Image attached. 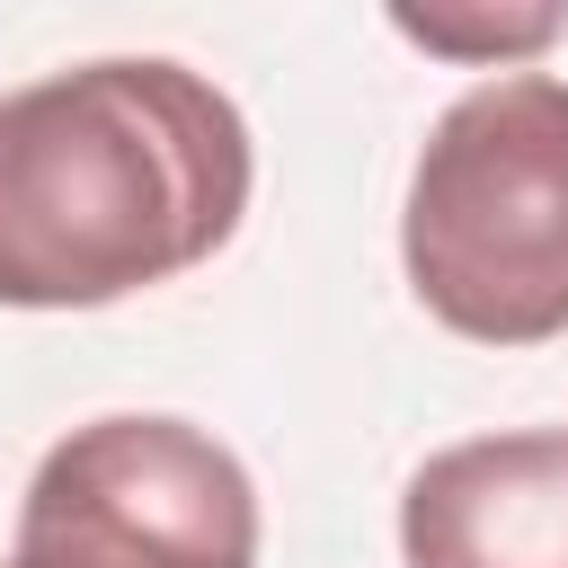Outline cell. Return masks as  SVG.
<instances>
[{
    "mask_svg": "<svg viewBox=\"0 0 568 568\" xmlns=\"http://www.w3.org/2000/svg\"><path fill=\"white\" fill-rule=\"evenodd\" d=\"M240 106L160 53L0 89V302L98 311L204 266L248 213Z\"/></svg>",
    "mask_w": 568,
    "mask_h": 568,
    "instance_id": "obj_1",
    "label": "cell"
},
{
    "mask_svg": "<svg viewBox=\"0 0 568 568\" xmlns=\"http://www.w3.org/2000/svg\"><path fill=\"white\" fill-rule=\"evenodd\" d=\"M399 266L470 346L568 337V80L497 71L426 124Z\"/></svg>",
    "mask_w": 568,
    "mask_h": 568,
    "instance_id": "obj_2",
    "label": "cell"
},
{
    "mask_svg": "<svg viewBox=\"0 0 568 568\" xmlns=\"http://www.w3.org/2000/svg\"><path fill=\"white\" fill-rule=\"evenodd\" d=\"M9 568H257V488L186 417H89L36 462Z\"/></svg>",
    "mask_w": 568,
    "mask_h": 568,
    "instance_id": "obj_3",
    "label": "cell"
},
{
    "mask_svg": "<svg viewBox=\"0 0 568 568\" xmlns=\"http://www.w3.org/2000/svg\"><path fill=\"white\" fill-rule=\"evenodd\" d=\"M408 568H568V435H470L408 470L399 488Z\"/></svg>",
    "mask_w": 568,
    "mask_h": 568,
    "instance_id": "obj_4",
    "label": "cell"
},
{
    "mask_svg": "<svg viewBox=\"0 0 568 568\" xmlns=\"http://www.w3.org/2000/svg\"><path fill=\"white\" fill-rule=\"evenodd\" d=\"M390 27L426 53H453V62H515V53H541L550 36H568V9H390Z\"/></svg>",
    "mask_w": 568,
    "mask_h": 568,
    "instance_id": "obj_5",
    "label": "cell"
}]
</instances>
